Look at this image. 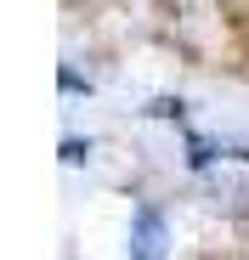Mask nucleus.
<instances>
[{
  "mask_svg": "<svg viewBox=\"0 0 249 260\" xmlns=\"http://www.w3.org/2000/svg\"><path fill=\"white\" fill-rule=\"evenodd\" d=\"M164 254H170V221L153 204H142L131 215V249H124V260H164Z\"/></svg>",
  "mask_w": 249,
  "mask_h": 260,
  "instance_id": "nucleus-1",
  "label": "nucleus"
}]
</instances>
